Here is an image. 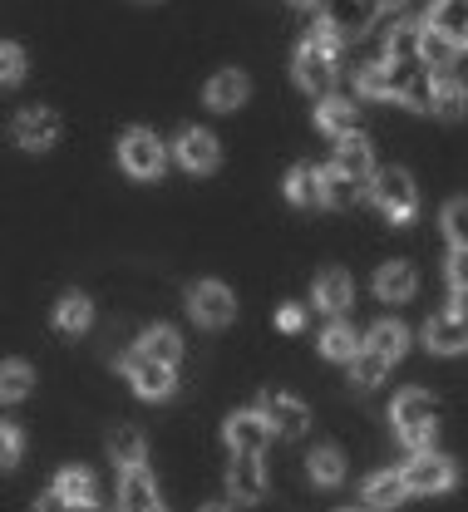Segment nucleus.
<instances>
[{"label": "nucleus", "instance_id": "29", "mask_svg": "<svg viewBox=\"0 0 468 512\" xmlns=\"http://www.w3.org/2000/svg\"><path fill=\"white\" fill-rule=\"evenodd\" d=\"M89 320H94V301H89V296H79V291L60 296V306H55V330H65V335H84V330H89Z\"/></svg>", "mask_w": 468, "mask_h": 512}, {"label": "nucleus", "instance_id": "43", "mask_svg": "<svg viewBox=\"0 0 468 512\" xmlns=\"http://www.w3.org/2000/svg\"><path fill=\"white\" fill-rule=\"evenodd\" d=\"M444 79H454V84L468 94V45H459V55L449 60V69H444Z\"/></svg>", "mask_w": 468, "mask_h": 512}, {"label": "nucleus", "instance_id": "15", "mask_svg": "<svg viewBox=\"0 0 468 512\" xmlns=\"http://www.w3.org/2000/svg\"><path fill=\"white\" fill-rule=\"evenodd\" d=\"M340 178H350V183H375V153H370V143L360 138V133H350V138H340V148H335V163H331Z\"/></svg>", "mask_w": 468, "mask_h": 512}, {"label": "nucleus", "instance_id": "5", "mask_svg": "<svg viewBox=\"0 0 468 512\" xmlns=\"http://www.w3.org/2000/svg\"><path fill=\"white\" fill-rule=\"evenodd\" d=\"M454 483H459V463L444 458V453H419V458H409V468H404V488H409V493H424V498L449 493Z\"/></svg>", "mask_w": 468, "mask_h": 512}, {"label": "nucleus", "instance_id": "24", "mask_svg": "<svg viewBox=\"0 0 468 512\" xmlns=\"http://www.w3.org/2000/svg\"><path fill=\"white\" fill-rule=\"evenodd\" d=\"M138 355H148V360H158V365L178 370V360H183V340H178V330H168V325H153V330H143V340H138Z\"/></svg>", "mask_w": 468, "mask_h": 512}, {"label": "nucleus", "instance_id": "12", "mask_svg": "<svg viewBox=\"0 0 468 512\" xmlns=\"http://www.w3.org/2000/svg\"><path fill=\"white\" fill-rule=\"evenodd\" d=\"M222 434H227V448H232V453H252V458H262V448L271 444V429H267V419H262V409L232 414Z\"/></svg>", "mask_w": 468, "mask_h": 512}, {"label": "nucleus", "instance_id": "1", "mask_svg": "<svg viewBox=\"0 0 468 512\" xmlns=\"http://www.w3.org/2000/svg\"><path fill=\"white\" fill-rule=\"evenodd\" d=\"M390 419H395V434L404 439L409 453H429L434 434H439V399L424 389H400L390 404Z\"/></svg>", "mask_w": 468, "mask_h": 512}, {"label": "nucleus", "instance_id": "44", "mask_svg": "<svg viewBox=\"0 0 468 512\" xmlns=\"http://www.w3.org/2000/svg\"><path fill=\"white\" fill-rule=\"evenodd\" d=\"M449 276H454V291H468V247H459V252H454V261H449Z\"/></svg>", "mask_w": 468, "mask_h": 512}, {"label": "nucleus", "instance_id": "4", "mask_svg": "<svg viewBox=\"0 0 468 512\" xmlns=\"http://www.w3.org/2000/svg\"><path fill=\"white\" fill-rule=\"evenodd\" d=\"M119 168L129 173V178H163V168H168V153H163V143H158V133L153 128H129L124 138H119Z\"/></svg>", "mask_w": 468, "mask_h": 512}, {"label": "nucleus", "instance_id": "7", "mask_svg": "<svg viewBox=\"0 0 468 512\" xmlns=\"http://www.w3.org/2000/svg\"><path fill=\"white\" fill-rule=\"evenodd\" d=\"M188 316L198 320V325H207V330H222V325H232V316H237V301H232V291L222 281H198L188 291Z\"/></svg>", "mask_w": 468, "mask_h": 512}, {"label": "nucleus", "instance_id": "13", "mask_svg": "<svg viewBox=\"0 0 468 512\" xmlns=\"http://www.w3.org/2000/svg\"><path fill=\"white\" fill-rule=\"evenodd\" d=\"M173 153H178V163H183L188 173H212V168L222 163L217 138H212L207 128H183V133H178V143H173Z\"/></svg>", "mask_w": 468, "mask_h": 512}, {"label": "nucleus", "instance_id": "3", "mask_svg": "<svg viewBox=\"0 0 468 512\" xmlns=\"http://www.w3.org/2000/svg\"><path fill=\"white\" fill-rule=\"evenodd\" d=\"M370 197H375V207H380L395 227L414 222V212H419V188H414V178H409L404 168H385V173H375Z\"/></svg>", "mask_w": 468, "mask_h": 512}, {"label": "nucleus", "instance_id": "19", "mask_svg": "<svg viewBox=\"0 0 468 512\" xmlns=\"http://www.w3.org/2000/svg\"><path fill=\"white\" fill-rule=\"evenodd\" d=\"M414 291H419V276H414V266L409 261H385L380 271H375V296L380 301H414Z\"/></svg>", "mask_w": 468, "mask_h": 512}, {"label": "nucleus", "instance_id": "14", "mask_svg": "<svg viewBox=\"0 0 468 512\" xmlns=\"http://www.w3.org/2000/svg\"><path fill=\"white\" fill-rule=\"evenodd\" d=\"M227 493H232L237 503H257V498H267V468H262V458L237 453L232 468H227Z\"/></svg>", "mask_w": 468, "mask_h": 512}, {"label": "nucleus", "instance_id": "11", "mask_svg": "<svg viewBox=\"0 0 468 512\" xmlns=\"http://www.w3.org/2000/svg\"><path fill=\"white\" fill-rule=\"evenodd\" d=\"M124 380L134 384L143 399H168L173 389H178V370H168V365H158V360H148V355H129L124 360Z\"/></svg>", "mask_w": 468, "mask_h": 512}, {"label": "nucleus", "instance_id": "42", "mask_svg": "<svg viewBox=\"0 0 468 512\" xmlns=\"http://www.w3.org/2000/svg\"><path fill=\"white\" fill-rule=\"evenodd\" d=\"M35 512H109V508H104L99 498H94V503H65L60 493H45V498L35 503Z\"/></svg>", "mask_w": 468, "mask_h": 512}, {"label": "nucleus", "instance_id": "6", "mask_svg": "<svg viewBox=\"0 0 468 512\" xmlns=\"http://www.w3.org/2000/svg\"><path fill=\"white\" fill-rule=\"evenodd\" d=\"M60 114L55 109H20L15 119H10V138L25 148V153H45V148H55L60 143Z\"/></svg>", "mask_w": 468, "mask_h": 512}, {"label": "nucleus", "instance_id": "10", "mask_svg": "<svg viewBox=\"0 0 468 512\" xmlns=\"http://www.w3.org/2000/svg\"><path fill=\"white\" fill-rule=\"evenodd\" d=\"M262 419H267L271 434H281V439H301L306 424H311V409H306L296 394H276V389H271L267 399H262Z\"/></svg>", "mask_w": 468, "mask_h": 512}, {"label": "nucleus", "instance_id": "30", "mask_svg": "<svg viewBox=\"0 0 468 512\" xmlns=\"http://www.w3.org/2000/svg\"><path fill=\"white\" fill-rule=\"evenodd\" d=\"M109 458L129 473V468H143V458H148V444H143V434L138 429H114L109 434Z\"/></svg>", "mask_w": 468, "mask_h": 512}, {"label": "nucleus", "instance_id": "33", "mask_svg": "<svg viewBox=\"0 0 468 512\" xmlns=\"http://www.w3.org/2000/svg\"><path fill=\"white\" fill-rule=\"evenodd\" d=\"M454 55H459V45H454L449 35H439V30L424 25V35H419V64H424V69H449Z\"/></svg>", "mask_w": 468, "mask_h": 512}, {"label": "nucleus", "instance_id": "45", "mask_svg": "<svg viewBox=\"0 0 468 512\" xmlns=\"http://www.w3.org/2000/svg\"><path fill=\"white\" fill-rule=\"evenodd\" d=\"M276 325H281V330H301V325H306V311H301V306H281V311H276Z\"/></svg>", "mask_w": 468, "mask_h": 512}, {"label": "nucleus", "instance_id": "9", "mask_svg": "<svg viewBox=\"0 0 468 512\" xmlns=\"http://www.w3.org/2000/svg\"><path fill=\"white\" fill-rule=\"evenodd\" d=\"M390 69V99H400L409 109H429V99H434V79H429V69L419 60H404V64H385Z\"/></svg>", "mask_w": 468, "mask_h": 512}, {"label": "nucleus", "instance_id": "27", "mask_svg": "<svg viewBox=\"0 0 468 512\" xmlns=\"http://www.w3.org/2000/svg\"><path fill=\"white\" fill-rule=\"evenodd\" d=\"M360 350H365V340L355 335V325H350V320L335 316L331 325L321 330V355H326V360H355Z\"/></svg>", "mask_w": 468, "mask_h": 512}, {"label": "nucleus", "instance_id": "36", "mask_svg": "<svg viewBox=\"0 0 468 512\" xmlns=\"http://www.w3.org/2000/svg\"><path fill=\"white\" fill-rule=\"evenodd\" d=\"M419 35H424V25H395L390 30V64H404V60H419Z\"/></svg>", "mask_w": 468, "mask_h": 512}, {"label": "nucleus", "instance_id": "49", "mask_svg": "<svg viewBox=\"0 0 468 512\" xmlns=\"http://www.w3.org/2000/svg\"><path fill=\"white\" fill-rule=\"evenodd\" d=\"M345 512H355V508H345Z\"/></svg>", "mask_w": 468, "mask_h": 512}, {"label": "nucleus", "instance_id": "35", "mask_svg": "<svg viewBox=\"0 0 468 512\" xmlns=\"http://www.w3.org/2000/svg\"><path fill=\"white\" fill-rule=\"evenodd\" d=\"M355 94H360V99H390V69H385V64H360Z\"/></svg>", "mask_w": 468, "mask_h": 512}, {"label": "nucleus", "instance_id": "21", "mask_svg": "<svg viewBox=\"0 0 468 512\" xmlns=\"http://www.w3.org/2000/svg\"><path fill=\"white\" fill-rule=\"evenodd\" d=\"M286 197H291L296 207H316V202H326V168H316V163H296V168L286 173Z\"/></svg>", "mask_w": 468, "mask_h": 512}, {"label": "nucleus", "instance_id": "50", "mask_svg": "<svg viewBox=\"0 0 468 512\" xmlns=\"http://www.w3.org/2000/svg\"><path fill=\"white\" fill-rule=\"evenodd\" d=\"M464 45H468V40H464Z\"/></svg>", "mask_w": 468, "mask_h": 512}, {"label": "nucleus", "instance_id": "31", "mask_svg": "<svg viewBox=\"0 0 468 512\" xmlns=\"http://www.w3.org/2000/svg\"><path fill=\"white\" fill-rule=\"evenodd\" d=\"M50 493H60L65 503H94V498H99V493H94V473H89V468H60Z\"/></svg>", "mask_w": 468, "mask_h": 512}, {"label": "nucleus", "instance_id": "38", "mask_svg": "<svg viewBox=\"0 0 468 512\" xmlns=\"http://www.w3.org/2000/svg\"><path fill=\"white\" fill-rule=\"evenodd\" d=\"M444 232H449L454 252H459V247H468V197H454V202L444 207Z\"/></svg>", "mask_w": 468, "mask_h": 512}, {"label": "nucleus", "instance_id": "39", "mask_svg": "<svg viewBox=\"0 0 468 512\" xmlns=\"http://www.w3.org/2000/svg\"><path fill=\"white\" fill-rule=\"evenodd\" d=\"M25 69H30L25 50H20V45H10V40H0V84H5V89H10V84H20V79H25Z\"/></svg>", "mask_w": 468, "mask_h": 512}, {"label": "nucleus", "instance_id": "22", "mask_svg": "<svg viewBox=\"0 0 468 512\" xmlns=\"http://www.w3.org/2000/svg\"><path fill=\"white\" fill-rule=\"evenodd\" d=\"M360 498H365V508H375V512L400 508L404 498H409V488H404V473H395V468H385V473H370Z\"/></svg>", "mask_w": 468, "mask_h": 512}, {"label": "nucleus", "instance_id": "20", "mask_svg": "<svg viewBox=\"0 0 468 512\" xmlns=\"http://www.w3.org/2000/svg\"><path fill=\"white\" fill-rule=\"evenodd\" d=\"M247 94H252V84H247V74H242V69H222V74H212V79H207V109H217V114H227V109L247 104Z\"/></svg>", "mask_w": 468, "mask_h": 512}, {"label": "nucleus", "instance_id": "16", "mask_svg": "<svg viewBox=\"0 0 468 512\" xmlns=\"http://www.w3.org/2000/svg\"><path fill=\"white\" fill-rule=\"evenodd\" d=\"M119 512H168L148 468H129L124 473V483H119Z\"/></svg>", "mask_w": 468, "mask_h": 512}, {"label": "nucleus", "instance_id": "47", "mask_svg": "<svg viewBox=\"0 0 468 512\" xmlns=\"http://www.w3.org/2000/svg\"><path fill=\"white\" fill-rule=\"evenodd\" d=\"M202 512H232V508H227V503H207Z\"/></svg>", "mask_w": 468, "mask_h": 512}, {"label": "nucleus", "instance_id": "48", "mask_svg": "<svg viewBox=\"0 0 468 512\" xmlns=\"http://www.w3.org/2000/svg\"><path fill=\"white\" fill-rule=\"evenodd\" d=\"M296 5H311V0H296Z\"/></svg>", "mask_w": 468, "mask_h": 512}, {"label": "nucleus", "instance_id": "40", "mask_svg": "<svg viewBox=\"0 0 468 512\" xmlns=\"http://www.w3.org/2000/svg\"><path fill=\"white\" fill-rule=\"evenodd\" d=\"M360 183H350V178H340L335 168H326V207H350V202H360Z\"/></svg>", "mask_w": 468, "mask_h": 512}, {"label": "nucleus", "instance_id": "37", "mask_svg": "<svg viewBox=\"0 0 468 512\" xmlns=\"http://www.w3.org/2000/svg\"><path fill=\"white\" fill-rule=\"evenodd\" d=\"M385 370H390V360H380L375 350H360L355 360H350V380L360 384V389H370V384L385 380Z\"/></svg>", "mask_w": 468, "mask_h": 512}, {"label": "nucleus", "instance_id": "46", "mask_svg": "<svg viewBox=\"0 0 468 512\" xmlns=\"http://www.w3.org/2000/svg\"><path fill=\"white\" fill-rule=\"evenodd\" d=\"M365 5H370V10H375V20H380V15H385V10H395L400 0H365Z\"/></svg>", "mask_w": 468, "mask_h": 512}, {"label": "nucleus", "instance_id": "25", "mask_svg": "<svg viewBox=\"0 0 468 512\" xmlns=\"http://www.w3.org/2000/svg\"><path fill=\"white\" fill-rule=\"evenodd\" d=\"M306 473H311V483H321V488H340L345 483V453L335 444H321L306 453Z\"/></svg>", "mask_w": 468, "mask_h": 512}, {"label": "nucleus", "instance_id": "34", "mask_svg": "<svg viewBox=\"0 0 468 512\" xmlns=\"http://www.w3.org/2000/svg\"><path fill=\"white\" fill-rule=\"evenodd\" d=\"M429 109H434L439 119H464V89H459L454 79H434V99H429Z\"/></svg>", "mask_w": 468, "mask_h": 512}, {"label": "nucleus", "instance_id": "26", "mask_svg": "<svg viewBox=\"0 0 468 512\" xmlns=\"http://www.w3.org/2000/svg\"><path fill=\"white\" fill-rule=\"evenodd\" d=\"M429 30H439V35H449L454 45H464L468 40V0H434Z\"/></svg>", "mask_w": 468, "mask_h": 512}, {"label": "nucleus", "instance_id": "18", "mask_svg": "<svg viewBox=\"0 0 468 512\" xmlns=\"http://www.w3.org/2000/svg\"><path fill=\"white\" fill-rule=\"evenodd\" d=\"M350 296H355V286H350V276H345L340 266H326V271L316 276V286H311V301H316V311H326V316H340V311L350 306Z\"/></svg>", "mask_w": 468, "mask_h": 512}, {"label": "nucleus", "instance_id": "17", "mask_svg": "<svg viewBox=\"0 0 468 512\" xmlns=\"http://www.w3.org/2000/svg\"><path fill=\"white\" fill-rule=\"evenodd\" d=\"M424 345H429L434 355H459V350H468V320L454 316V311L429 316V325H424Z\"/></svg>", "mask_w": 468, "mask_h": 512}, {"label": "nucleus", "instance_id": "2", "mask_svg": "<svg viewBox=\"0 0 468 512\" xmlns=\"http://www.w3.org/2000/svg\"><path fill=\"white\" fill-rule=\"evenodd\" d=\"M335 69H340V40H335L331 30H311L306 40H301V50H296V79H301V89H311V94H326L335 79Z\"/></svg>", "mask_w": 468, "mask_h": 512}, {"label": "nucleus", "instance_id": "32", "mask_svg": "<svg viewBox=\"0 0 468 512\" xmlns=\"http://www.w3.org/2000/svg\"><path fill=\"white\" fill-rule=\"evenodd\" d=\"M35 389V370L25 360H0V404H15Z\"/></svg>", "mask_w": 468, "mask_h": 512}, {"label": "nucleus", "instance_id": "28", "mask_svg": "<svg viewBox=\"0 0 468 512\" xmlns=\"http://www.w3.org/2000/svg\"><path fill=\"white\" fill-rule=\"evenodd\" d=\"M365 350H375L380 360H390V365H395L404 350H409V330H404L400 320H380V325L365 335Z\"/></svg>", "mask_w": 468, "mask_h": 512}, {"label": "nucleus", "instance_id": "23", "mask_svg": "<svg viewBox=\"0 0 468 512\" xmlns=\"http://www.w3.org/2000/svg\"><path fill=\"white\" fill-rule=\"evenodd\" d=\"M355 119H360V104H355V99L326 94V99L316 104V124H321V133H331V138H350V133H355Z\"/></svg>", "mask_w": 468, "mask_h": 512}, {"label": "nucleus", "instance_id": "41", "mask_svg": "<svg viewBox=\"0 0 468 512\" xmlns=\"http://www.w3.org/2000/svg\"><path fill=\"white\" fill-rule=\"evenodd\" d=\"M20 453H25V434L15 424H0V473H10L20 463Z\"/></svg>", "mask_w": 468, "mask_h": 512}, {"label": "nucleus", "instance_id": "8", "mask_svg": "<svg viewBox=\"0 0 468 512\" xmlns=\"http://www.w3.org/2000/svg\"><path fill=\"white\" fill-rule=\"evenodd\" d=\"M375 25V10L365 0H321V30H331L335 40H355Z\"/></svg>", "mask_w": 468, "mask_h": 512}]
</instances>
